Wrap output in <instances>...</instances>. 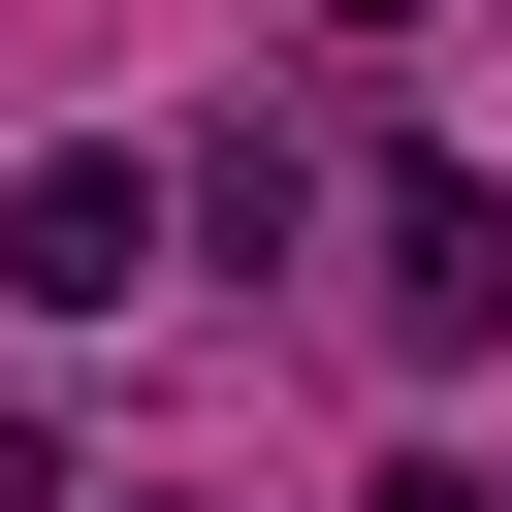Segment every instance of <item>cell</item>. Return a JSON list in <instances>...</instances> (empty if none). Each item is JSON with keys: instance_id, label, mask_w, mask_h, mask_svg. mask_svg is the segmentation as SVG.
<instances>
[{"instance_id": "3957f363", "label": "cell", "mask_w": 512, "mask_h": 512, "mask_svg": "<svg viewBox=\"0 0 512 512\" xmlns=\"http://www.w3.org/2000/svg\"><path fill=\"white\" fill-rule=\"evenodd\" d=\"M160 192H192V224H224V256H288V224H320V160H288V128H256V96H224V128H192V160H160Z\"/></svg>"}, {"instance_id": "6da1fadb", "label": "cell", "mask_w": 512, "mask_h": 512, "mask_svg": "<svg viewBox=\"0 0 512 512\" xmlns=\"http://www.w3.org/2000/svg\"><path fill=\"white\" fill-rule=\"evenodd\" d=\"M160 288V160H32L0 192V320H128Z\"/></svg>"}, {"instance_id": "277c9868", "label": "cell", "mask_w": 512, "mask_h": 512, "mask_svg": "<svg viewBox=\"0 0 512 512\" xmlns=\"http://www.w3.org/2000/svg\"><path fill=\"white\" fill-rule=\"evenodd\" d=\"M352 512H480V480H448V448H416V480H352Z\"/></svg>"}, {"instance_id": "7a4b0ae2", "label": "cell", "mask_w": 512, "mask_h": 512, "mask_svg": "<svg viewBox=\"0 0 512 512\" xmlns=\"http://www.w3.org/2000/svg\"><path fill=\"white\" fill-rule=\"evenodd\" d=\"M480 320H512V192L416 160V192H384V352H480Z\"/></svg>"}, {"instance_id": "5b68a950", "label": "cell", "mask_w": 512, "mask_h": 512, "mask_svg": "<svg viewBox=\"0 0 512 512\" xmlns=\"http://www.w3.org/2000/svg\"><path fill=\"white\" fill-rule=\"evenodd\" d=\"M320 32H416V0H320Z\"/></svg>"}]
</instances>
